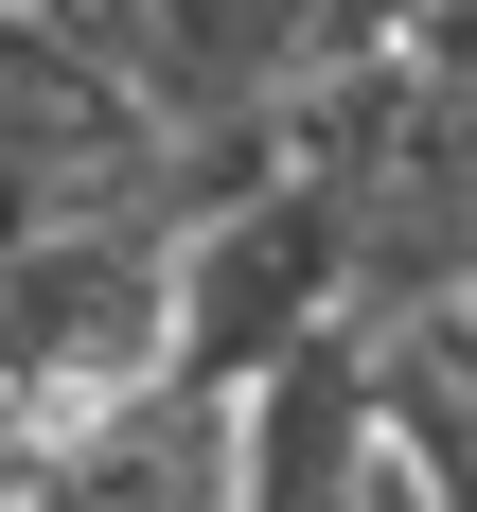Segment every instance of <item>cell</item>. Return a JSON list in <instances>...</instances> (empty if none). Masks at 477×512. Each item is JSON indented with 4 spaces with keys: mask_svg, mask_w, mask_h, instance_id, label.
I'll return each instance as SVG.
<instances>
[{
    "mask_svg": "<svg viewBox=\"0 0 477 512\" xmlns=\"http://www.w3.org/2000/svg\"><path fill=\"white\" fill-rule=\"evenodd\" d=\"M389 477V371H371V318L301 336V354L230 389V495L248 512H371Z\"/></svg>",
    "mask_w": 477,
    "mask_h": 512,
    "instance_id": "277c9868",
    "label": "cell"
},
{
    "mask_svg": "<svg viewBox=\"0 0 477 512\" xmlns=\"http://www.w3.org/2000/svg\"><path fill=\"white\" fill-rule=\"evenodd\" d=\"M354 318V212H336V177H265V195L195 212L177 230V389H265V371L301 354V336H336Z\"/></svg>",
    "mask_w": 477,
    "mask_h": 512,
    "instance_id": "7a4b0ae2",
    "label": "cell"
},
{
    "mask_svg": "<svg viewBox=\"0 0 477 512\" xmlns=\"http://www.w3.org/2000/svg\"><path fill=\"white\" fill-rule=\"evenodd\" d=\"M177 389V230L159 212H71L0 248V424L71 442V424Z\"/></svg>",
    "mask_w": 477,
    "mask_h": 512,
    "instance_id": "6da1fadb",
    "label": "cell"
},
{
    "mask_svg": "<svg viewBox=\"0 0 477 512\" xmlns=\"http://www.w3.org/2000/svg\"><path fill=\"white\" fill-rule=\"evenodd\" d=\"M389 18H442V0H389Z\"/></svg>",
    "mask_w": 477,
    "mask_h": 512,
    "instance_id": "5b68a950",
    "label": "cell"
},
{
    "mask_svg": "<svg viewBox=\"0 0 477 512\" xmlns=\"http://www.w3.org/2000/svg\"><path fill=\"white\" fill-rule=\"evenodd\" d=\"M389 36H407L389 0H142L124 71H142L159 124H265V106H301L318 71H354Z\"/></svg>",
    "mask_w": 477,
    "mask_h": 512,
    "instance_id": "3957f363",
    "label": "cell"
}]
</instances>
